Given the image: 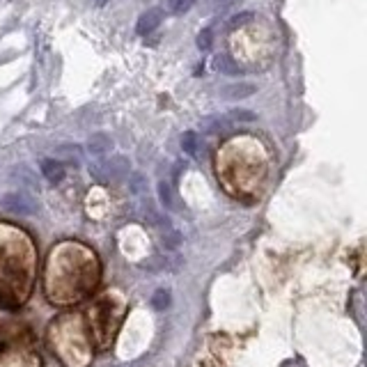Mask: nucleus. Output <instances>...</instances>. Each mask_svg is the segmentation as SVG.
<instances>
[{
  "mask_svg": "<svg viewBox=\"0 0 367 367\" xmlns=\"http://www.w3.org/2000/svg\"><path fill=\"white\" fill-rule=\"evenodd\" d=\"M120 308H122V303L117 301V296H104V299L92 308V324H95L97 338L104 347L113 340L115 326L120 322V317H117V310Z\"/></svg>",
  "mask_w": 367,
  "mask_h": 367,
  "instance_id": "1",
  "label": "nucleus"
},
{
  "mask_svg": "<svg viewBox=\"0 0 367 367\" xmlns=\"http://www.w3.org/2000/svg\"><path fill=\"white\" fill-rule=\"evenodd\" d=\"M0 207H3L5 212L19 214V216H33V214L39 212L37 202L23 191H12V193L3 195V198H0Z\"/></svg>",
  "mask_w": 367,
  "mask_h": 367,
  "instance_id": "2",
  "label": "nucleus"
},
{
  "mask_svg": "<svg viewBox=\"0 0 367 367\" xmlns=\"http://www.w3.org/2000/svg\"><path fill=\"white\" fill-rule=\"evenodd\" d=\"M159 23H161V10H150V12H145L143 17L138 19V23H136V33H138L140 37L152 35L154 28L159 26Z\"/></svg>",
  "mask_w": 367,
  "mask_h": 367,
  "instance_id": "3",
  "label": "nucleus"
},
{
  "mask_svg": "<svg viewBox=\"0 0 367 367\" xmlns=\"http://www.w3.org/2000/svg\"><path fill=\"white\" fill-rule=\"evenodd\" d=\"M39 168H42V175L49 179L51 184H58L62 182V177H65V166L56 159H44Z\"/></svg>",
  "mask_w": 367,
  "mask_h": 367,
  "instance_id": "4",
  "label": "nucleus"
},
{
  "mask_svg": "<svg viewBox=\"0 0 367 367\" xmlns=\"http://www.w3.org/2000/svg\"><path fill=\"white\" fill-rule=\"evenodd\" d=\"M255 90L257 88L253 83H234L221 90V97L223 99H246V97H251Z\"/></svg>",
  "mask_w": 367,
  "mask_h": 367,
  "instance_id": "5",
  "label": "nucleus"
},
{
  "mask_svg": "<svg viewBox=\"0 0 367 367\" xmlns=\"http://www.w3.org/2000/svg\"><path fill=\"white\" fill-rule=\"evenodd\" d=\"M214 65H216V69H218V72H221V74H228V76H239V74H241V67H239L237 62H234V60L228 56V53L218 56Z\"/></svg>",
  "mask_w": 367,
  "mask_h": 367,
  "instance_id": "6",
  "label": "nucleus"
},
{
  "mask_svg": "<svg viewBox=\"0 0 367 367\" xmlns=\"http://www.w3.org/2000/svg\"><path fill=\"white\" fill-rule=\"evenodd\" d=\"M111 147H113L111 138L104 136V134L92 136V138H90V143H88V150H90L92 154H104V152L111 150Z\"/></svg>",
  "mask_w": 367,
  "mask_h": 367,
  "instance_id": "7",
  "label": "nucleus"
},
{
  "mask_svg": "<svg viewBox=\"0 0 367 367\" xmlns=\"http://www.w3.org/2000/svg\"><path fill=\"white\" fill-rule=\"evenodd\" d=\"M152 308L154 310H166L170 308V292L168 290H156L152 296Z\"/></svg>",
  "mask_w": 367,
  "mask_h": 367,
  "instance_id": "8",
  "label": "nucleus"
},
{
  "mask_svg": "<svg viewBox=\"0 0 367 367\" xmlns=\"http://www.w3.org/2000/svg\"><path fill=\"white\" fill-rule=\"evenodd\" d=\"M159 200H161V207H166V209H173L175 207L173 191H170L168 182H159Z\"/></svg>",
  "mask_w": 367,
  "mask_h": 367,
  "instance_id": "9",
  "label": "nucleus"
},
{
  "mask_svg": "<svg viewBox=\"0 0 367 367\" xmlns=\"http://www.w3.org/2000/svg\"><path fill=\"white\" fill-rule=\"evenodd\" d=\"M182 147L189 156H195L198 154V136H195L193 131H186V134L182 136Z\"/></svg>",
  "mask_w": 367,
  "mask_h": 367,
  "instance_id": "10",
  "label": "nucleus"
},
{
  "mask_svg": "<svg viewBox=\"0 0 367 367\" xmlns=\"http://www.w3.org/2000/svg\"><path fill=\"white\" fill-rule=\"evenodd\" d=\"M214 33H212V28H205L202 33L198 35V49L200 51H212V44H214V37H212Z\"/></svg>",
  "mask_w": 367,
  "mask_h": 367,
  "instance_id": "11",
  "label": "nucleus"
},
{
  "mask_svg": "<svg viewBox=\"0 0 367 367\" xmlns=\"http://www.w3.org/2000/svg\"><path fill=\"white\" fill-rule=\"evenodd\" d=\"M230 120L253 122V120H255V113H251V111H232V113H230Z\"/></svg>",
  "mask_w": 367,
  "mask_h": 367,
  "instance_id": "12",
  "label": "nucleus"
},
{
  "mask_svg": "<svg viewBox=\"0 0 367 367\" xmlns=\"http://www.w3.org/2000/svg\"><path fill=\"white\" fill-rule=\"evenodd\" d=\"M195 3H198V0H177V3H175V14H184V12H189Z\"/></svg>",
  "mask_w": 367,
  "mask_h": 367,
  "instance_id": "13",
  "label": "nucleus"
},
{
  "mask_svg": "<svg viewBox=\"0 0 367 367\" xmlns=\"http://www.w3.org/2000/svg\"><path fill=\"white\" fill-rule=\"evenodd\" d=\"M251 19H253V14H251V12L239 14V17H234V19H232V26H239V23H246V21H251Z\"/></svg>",
  "mask_w": 367,
  "mask_h": 367,
  "instance_id": "14",
  "label": "nucleus"
},
{
  "mask_svg": "<svg viewBox=\"0 0 367 367\" xmlns=\"http://www.w3.org/2000/svg\"><path fill=\"white\" fill-rule=\"evenodd\" d=\"M106 3V0H97V5H104Z\"/></svg>",
  "mask_w": 367,
  "mask_h": 367,
  "instance_id": "15",
  "label": "nucleus"
}]
</instances>
